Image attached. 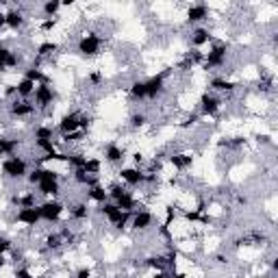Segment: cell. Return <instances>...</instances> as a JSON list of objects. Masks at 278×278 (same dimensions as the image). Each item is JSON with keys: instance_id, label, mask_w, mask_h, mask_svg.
Instances as JSON below:
<instances>
[{"instance_id": "17", "label": "cell", "mask_w": 278, "mask_h": 278, "mask_svg": "<svg viewBox=\"0 0 278 278\" xmlns=\"http://www.w3.org/2000/svg\"><path fill=\"white\" fill-rule=\"evenodd\" d=\"M209 31H204V29H200V31H196L194 33V46H202V43H206V41H209Z\"/></svg>"}, {"instance_id": "8", "label": "cell", "mask_w": 278, "mask_h": 278, "mask_svg": "<svg viewBox=\"0 0 278 278\" xmlns=\"http://www.w3.org/2000/svg\"><path fill=\"white\" fill-rule=\"evenodd\" d=\"M202 111L204 113H209V116H213V113L220 111V100H217L215 96H209V94H204L202 96Z\"/></svg>"}, {"instance_id": "20", "label": "cell", "mask_w": 278, "mask_h": 278, "mask_svg": "<svg viewBox=\"0 0 278 278\" xmlns=\"http://www.w3.org/2000/svg\"><path fill=\"white\" fill-rule=\"evenodd\" d=\"M59 7H61L59 2H48V4H43V11H46L48 15H52V13H57L59 11Z\"/></svg>"}, {"instance_id": "5", "label": "cell", "mask_w": 278, "mask_h": 278, "mask_svg": "<svg viewBox=\"0 0 278 278\" xmlns=\"http://www.w3.org/2000/svg\"><path fill=\"white\" fill-rule=\"evenodd\" d=\"M35 100L40 107H48L52 102V87L48 85H37L35 87Z\"/></svg>"}, {"instance_id": "11", "label": "cell", "mask_w": 278, "mask_h": 278, "mask_svg": "<svg viewBox=\"0 0 278 278\" xmlns=\"http://www.w3.org/2000/svg\"><path fill=\"white\" fill-rule=\"evenodd\" d=\"M119 176H122V181H126L128 185H139L144 181V174L139 170H133V167H128V170H122L119 172Z\"/></svg>"}, {"instance_id": "21", "label": "cell", "mask_w": 278, "mask_h": 278, "mask_svg": "<svg viewBox=\"0 0 278 278\" xmlns=\"http://www.w3.org/2000/svg\"><path fill=\"white\" fill-rule=\"evenodd\" d=\"M4 250H9V241H4V239H0V257H2Z\"/></svg>"}, {"instance_id": "2", "label": "cell", "mask_w": 278, "mask_h": 278, "mask_svg": "<svg viewBox=\"0 0 278 278\" xmlns=\"http://www.w3.org/2000/svg\"><path fill=\"white\" fill-rule=\"evenodd\" d=\"M63 213V204L61 202H57V200H50V202H43L40 206V215H41V220H46V222H54V220H59V215Z\"/></svg>"}, {"instance_id": "12", "label": "cell", "mask_w": 278, "mask_h": 278, "mask_svg": "<svg viewBox=\"0 0 278 278\" xmlns=\"http://www.w3.org/2000/svg\"><path fill=\"white\" fill-rule=\"evenodd\" d=\"M4 22H7L11 29H18V26L24 24V18H22L20 11H9V13L4 15Z\"/></svg>"}, {"instance_id": "4", "label": "cell", "mask_w": 278, "mask_h": 278, "mask_svg": "<svg viewBox=\"0 0 278 278\" xmlns=\"http://www.w3.org/2000/svg\"><path fill=\"white\" fill-rule=\"evenodd\" d=\"M40 220H41V215H40V206H24V209H22L20 213H18V222H22V224L35 226Z\"/></svg>"}, {"instance_id": "16", "label": "cell", "mask_w": 278, "mask_h": 278, "mask_svg": "<svg viewBox=\"0 0 278 278\" xmlns=\"http://www.w3.org/2000/svg\"><path fill=\"white\" fill-rule=\"evenodd\" d=\"M89 198L96 200V202H107L109 194H107L102 187H91V189H89Z\"/></svg>"}, {"instance_id": "10", "label": "cell", "mask_w": 278, "mask_h": 278, "mask_svg": "<svg viewBox=\"0 0 278 278\" xmlns=\"http://www.w3.org/2000/svg\"><path fill=\"white\" fill-rule=\"evenodd\" d=\"M206 15H209L206 4H194V7H189V11H187V18L192 22H200V20H204Z\"/></svg>"}, {"instance_id": "9", "label": "cell", "mask_w": 278, "mask_h": 278, "mask_svg": "<svg viewBox=\"0 0 278 278\" xmlns=\"http://www.w3.org/2000/svg\"><path fill=\"white\" fill-rule=\"evenodd\" d=\"M152 224V215L148 211H139V213H135L133 217V228H137V231H144V228H148Z\"/></svg>"}, {"instance_id": "1", "label": "cell", "mask_w": 278, "mask_h": 278, "mask_svg": "<svg viewBox=\"0 0 278 278\" xmlns=\"http://www.w3.org/2000/svg\"><path fill=\"white\" fill-rule=\"evenodd\" d=\"M2 170L11 178H22L26 174V161L20 159V157H11V159L2 163Z\"/></svg>"}, {"instance_id": "15", "label": "cell", "mask_w": 278, "mask_h": 278, "mask_svg": "<svg viewBox=\"0 0 278 278\" xmlns=\"http://www.w3.org/2000/svg\"><path fill=\"white\" fill-rule=\"evenodd\" d=\"M107 159L111 161V163H118V161L124 159V152L119 150L118 146H109V148H107Z\"/></svg>"}, {"instance_id": "18", "label": "cell", "mask_w": 278, "mask_h": 278, "mask_svg": "<svg viewBox=\"0 0 278 278\" xmlns=\"http://www.w3.org/2000/svg\"><path fill=\"white\" fill-rule=\"evenodd\" d=\"M11 54H13V52H11L9 48L0 46V70L7 68V65H9V61H11Z\"/></svg>"}, {"instance_id": "3", "label": "cell", "mask_w": 278, "mask_h": 278, "mask_svg": "<svg viewBox=\"0 0 278 278\" xmlns=\"http://www.w3.org/2000/svg\"><path fill=\"white\" fill-rule=\"evenodd\" d=\"M79 50L87 54V57H94V54L100 50V37L96 35H85L83 40L79 41Z\"/></svg>"}, {"instance_id": "7", "label": "cell", "mask_w": 278, "mask_h": 278, "mask_svg": "<svg viewBox=\"0 0 278 278\" xmlns=\"http://www.w3.org/2000/svg\"><path fill=\"white\" fill-rule=\"evenodd\" d=\"M59 128H61L63 133H74V130L80 128V118L76 116V113H70V116H65V118L61 119Z\"/></svg>"}, {"instance_id": "14", "label": "cell", "mask_w": 278, "mask_h": 278, "mask_svg": "<svg viewBox=\"0 0 278 278\" xmlns=\"http://www.w3.org/2000/svg\"><path fill=\"white\" fill-rule=\"evenodd\" d=\"M11 111H13L15 116H29V113H33L35 109H33L31 102H15V105L11 107Z\"/></svg>"}, {"instance_id": "22", "label": "cell", "mask_w": 278, "mask_h": 278, "mask_svg": "<svg viewBox=\"0 0 278 278\" xmlns=\"http://www.w3.org/2000/svg\"><path fill=\"white\" fill-rule=\"evenodd\" d=\"M79 278H89V270H80L79 272Z\"/></svg>"}, {"instance_id": "13", "label": "cell", "mask_w": 278, "mask_h": 278, "mask_svg": "<svg viewBox=\"0 0 278 278\" xmlns=\"http://www.w3.org/2000/svg\"><path fill=\"white\" fill-rule=\"evenodd\" d=\"M35 83H33V80H29V79H24V80H20L18 83V87H15V91H18L20 96H31L33 91H35Z\"/></svg>"}, {"instance_id": "6", "label": "cell", "mask_w": 278, "mask_h": 278, "mask_svg": "<svg viewBox=\"0 0 278 278\" xmlns=\"http://www.w3.org/2000/svg\"><path fill=\"white\" fill-rule=\"evenodd\" d=\"M146 85V98H157L163 91V76H152Z\"/></svg>"}, {"instance_id": "19", "label": "cell", "mask_w": 278, "mask_h": 278, "mask_svg": "<svg viewBox=\"0 0 278 278\" xmlns=\"http://www.w3.org/2000/svg\"><path fill=\"white\" fill-rule=\"evenodd\" d=\"M130 94H133L135 98H146V85L144 83H135L133 87H130Z\"/></svg>"}]
</instances>
